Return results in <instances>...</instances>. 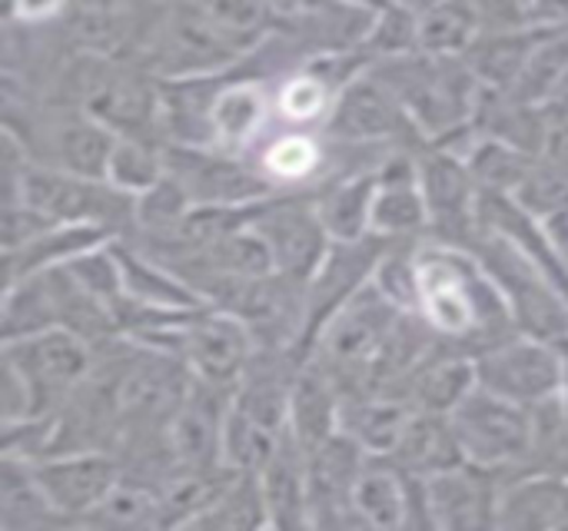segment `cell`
<instances>
[{"mask_svg": "<svg viewBox=\"0 0 568 531\" xmlns=\"http://www.w3.org/2000/svg\"><path fill=\"white\" fill-rule=\"evenodd\" d=\"M256 349L260 346L243 319L213 306L196 309L180 339V359L190 366L193 379L223 389H236Z\"/></svg>", "mask_w": 568, "mask_h": 531, "instance_id": "obj_13", "label": "cell"}, {"mask_svg": "<svg viewBox=\"0 0 568 531\" xmlns=\"http://www.w3.org/2000/svg\"><path fill=\"white\" fill-rule=\"evenodd\" d=\"M552 30H539L532 23H513V27H483V33L473 40L466 50L469 70L479 76L483 86L489 90H513L516 80L523 76L532 50L539 40Z\"/></svg>", "mask_w": 568, "mask_h": 531, "instance_id": "obj_26", "label": "cell"}, {"mask_svg": "<svg viewBox=\"0 0 568 531\" xmlns=\"http://www.w3.org/2000/svg\"><path fill=\"white\" fill-rule=\"evenodd\" d=\"M469 253L479 259L493 286L499 289L519 333L546 339V343H566L568 296L519 246L479 226L476 239L469 243Z\"/></svg>", "mask_w": 568, "mask_h": 531, "instance_id": "obj_4", "label": "cell"}, {"mask_svg": "<svg viewBox=\"0 0 568 531\" xmlns=\"http://www.w3.org/2000/svg\"><path fill=\"white\" fill-rule=\"evenodd\" d=\"M320 130L333 143L379 153L416 150L426 143L413 126L409 113L403 110V103L396 100V93L373 70H363L336 93L333 110Z\"/></svg>", "mask_w": 568, "mask_h": 531, "instance_id": "obj_7", "label": "cell"}, {"mask_svg": "<svg viewBox=\"0 0 568 531\" xmlns=\"http://www.w3.org/2000/svg\"><path fill=\"white\" fill-rule=\"evenodd\" d=\"M409 476L386 456H369L349 499L353 529H406Z\"/></svg>", "mask_w": 568, "mask_h": 531, "instance_id": "obj_27", "label": "cell"}, {"mask_svg": "<svg viewBox=\"0 0 568 531\" xmlns=\"http://www.w3.org/2000/svg\"><path fill=\"white\" fill-rule=\"evenodd\" d=\"M389 3H403V7H409V10H416V13H423V10H429V7H436L439 0H389Z\"/></svg>", "mask_w": 568, "mask_h": 531, "instance_id": "obj_50", "label": "cell"}, {"mask_svg": "<svg viewBox=\"0 0 568 531\" xmlns=\"http://www.w3.org/2000/svg\"><path fill=\"white\" fill-rule=\"evenodd\" d=\"M403 309H396L373 283L349 299L316 336L310 359H316L333 379L336 386L346 392H366L373 382V372L386 353V346L393 343L399 323H403Z\"/></svg>", "mask_w": 568, "mask_h": 531, "instance_id": "obj_3", "label": "cell"}, {"mask_svg": "<svg viewBox=\"0 0 568 531\" xmlns=\"http://www.w3.org/2000/svg\"><path fill=\"white\" fill-rule=\"evenodd\" d=\"M273 126H276L273 83L240 67L230 70L213 96V146L223 153L250 156Z\"/></svg>", "mask_w": 568, "mask_h": 531, "instance_id": "obj_15", "label": "cell"}, {"mask_svg": "<svg viewBox=\"0 0 568 531\" xmlns=\"http://www.w3.org/2000/svg\"><path fill=\"white\" fill-rule=\"evenodd\" d=\"M80 529H160V492L123 476Z\"/></svg>", "mask_w": 568, "mask_h": 531, "instance_id": "obj_37", "label": "cell"}, {"mask_svg": "<svg viewBox=\"0 0 568 531\" xmlns=\"http://www.w3.org/2000/svg\"><path fill=\"white\" fill-rule=\"evenodd\" d=\"M516 200L526 210H532L539 219L552 216L559 210H568V166L549 160V156H536L529 176L516 190Z\"/></svg>", "mask_w": 568, "mask_h": 531, "instance_id": "obj_46", "label": "cell"}, {"mask_svg": "<svg viewBox=\"0 0 568 531\" xmlns=\"http://www.w3.org/2000/svg\"><path fill=\"white\" fill-rule=\"evenodd\" d=\"M526 3H529V0H523V7H526Z\"/></svg>", "mask_w": 568, "mask_h": 531, "instance_id": "obj_52", "label": "cell"}, {"mask_svg": "<svg viewBox=\"0 0 568 531\" xmlns=\"http://www.w3.org/2000/svg\"><path fill=\"white\" fill-rule=\"evenodd\" d=\"M473 389H476V366H473V356L439 346V349L409 376V382H406V389H403V399H406L413 409L449 416Z\"/></svg>", "mask_w": 568, "mask_h": 531, "instance_id": "obj_31", "label": "cell"}, {"mask_svg": "<svg viewBox=\"0 0 568 531\" xmlns=\"http://www.w3.org/2000/svg\"><path fill=\"white\" fill-rule=\"evenodd\" d=\"M568 76V33H546L539 40V47L532 50L523 76L516 80V86L509 93H516L519 100L542 106Z\"/></svg>", "mask_w": 568, "mask_h": 531, "instance_id": "obj_42", "label": "cell"}, {"mask_svg": "<svg viewBox=\"0 0 568 531\" xmlns=\"http://www.w3.org/2000/svg\"><path fill=\"white\" fill-rule=\"evenodd\" d=\"M283 432L266 429L263 422H256L253 416H246L236 402L230 406L226 426H223V466L233 472H250L256 476L266 459L273 456L276 442Z\"/></svg>", "mask_w": 568, "mask_h": 531, "instance_id": "obj_41", "label": "cell"}, {"mask_svg": "<svg viewBox=\"0 0 568 531\" xmlns=\"http://www.w3.org/2000/svg\"><path fill=\"white\" fill-rule=\"evenodd\" d=\"M526 23L552 33H568V0H529Z\"/></svg>", "mask_w": 568, "mask_h": 531, "instance_id": "obj_49", "label": "cell"}, {"mask_svg": "<svg viewBox=\"0 0 568 531\" xmlns=\"http://www.w3.org/2000/svg\"><path fill=\"white\" fill-rule=\"evenodd\" d=\"M233 406V389L193 379L186 399L170 419V449L183 469L223 466V426Z\"/></svg>", "mask_w": 568, "mask_h": 531, "instance_id": "obj_18", "label": "cell"}, {"mask_svg": "<svg viewBox=\"0 0 568 531\" xmlns=\"http://www.w3.org/2000/svg\"><path fill=\"white\" fill-rule=\"evenodd\" d=\"M459 156L466 160L483 193H509V196H516V190L523 186V180L529 176L536 163V153L493 140V136H479L476 130Z\"/></svg>", "mask_w": 568, "mask_h": 531, "instance_id": "obj_36", "label": "cell"}, {"mask_svg": "<svg viewBox=\"0 0 568 531\" xmlns=\"http://www.w3.org/2000/svg\"><path fill=\"white\" fill-rule=\"evenodd\" d=\"M163 176H166V143L140 140V136H116L113 156L106 163V180L116 190L140 196Z\"/></svg>", "mask_w": 568, "mask_h": 531, "instance_id": "obj_40", "label": "cell"}, {"mask_svg": "<svg viewBox=\"0 0 568 531\" xmlns=\"http://www.w3.org/2000/svg\"><path fill=\"white\" fill-rule=\"evenodd\" d=\"M413 406L393 392H346L339 432H346L369 456H389L409 422Z\"/></svg>", "mask_w": 568, "mask_h": 531, "instance_id": "obj_29", "label": "cell"}, {"mask_svg": "<svg viewBox=\"0 0 568 531\" xmlns=\"http://www.w3.org/2000/svg\"><path fill=\"white\" fill-rule=\"evenodd\" d=\"M389 243L396 239H386L379 233H366L359 239H333L323 263L306 283V349H303L306 356L316 336L323 333V326L373 283L376 266L389 249Z\"/></svg>", "mask_w": 568, "mask_h": 531, "instance_id": "obj_12", "label": "cell"}, {"mask_svg": "<svg viewBox=\"0 0 568 531\" xmlns=\"http://www.w3.org/2000/svg\"><path fill=\"white\" fill-rule=\"evenodd\" d=\"M33 472L53 502V509L80 529V522L110 496V489L123 479V466L110 449H70L53 452L33 462Z\"/></svg>", "mask_w": 568, "mask_h": 531, "instance_id": "obj_14", "label": "cell"}, {"mask_svg": "<svg viewBox=\"0 0 568 531\" xmlns=\"http://www.w3.org/2000/svg\"><path fill=\"white\" fill-rule=\"evenodd\" d=\"M369 70L396 93L426 143L446 140L473 126L483 83L463 57H436L413 50L403 57L373 60Z\"/></svg>", "mask_w": 568, "mask_h": 531, "instance_id": "obj_2", "label": "cell"}, {"mask_svg": "<svg viewBox=\"0 0 568 531\" xmlns=\"http://www.w3.org/2000/svg\"><path fill=\"white\" fill-rule=\"evenodd\" d=\"M166 173L186 186L193 203L250 206L280 193L250 156L223 153L216 146L166 143Z\"/></svg>", "mask_w": 568, "mask_h": 531, "instance_id": "obj_11", "label": "cell"}, {"mask_svg": "<svg viewBox=\"0 0 568 531\" xmlns=\"http://www.w3.org/2000/svg\"><path fill=\"white\" fill-rule=\"evenodd\" d=\"M349 3H356V7H366V10H383L389 0H349Z\"/></svg>", "mask_w": 568, "mask_h": 531, "instance_id": "obj_51", "label": "cell"}, {"mask_svg": "<svg viewBox=\"0 0 568 531\" xmlns=\"http://www.w3.org/2000/svg\"><path fill=\"white\" fill-rule=\"evenodd\" d=\"M369 452L356 446L346 432L323 439L306 449L310 472V525L313 529H353L349 499L353 486L366 466Z\"/></svg>", "mask_w": 568, "mask_h": 531, "instance_id": "obj_16", "label": "cell"}, {"mask_svg": "<svg viewBox=\"0 0 568 531\" xmlns=\"http://www.w3.org/2000/svg\"><path fill=\"white\" fill-rule=\"evenodd\" d=\"M483 33L479 17L459 0H439L419 13V50L436 57H466L473 40Z\"/></svg>", "mask_w": 568, "mask_h": 531, "instance_id": "obj_38", "label": "cell"}, {"mask_svg": "<svg viewBox=\"0 0 568 531\" xmlns=\"http://www.w3.org/2000/svg\"><path fill=\"white\" fill-rule=\"evenodd\" d=\"M503 479L506 476L469 466V462L456 466V469H449L443 476L426 479L433 531L496 529Z\"/></svg>", "mask_w": 568, "mask_h": 531, "instance_id": "obj_17", "label": "cell"}, {"mask_svg": "<svg viewBox=\"0 0 568 531\" xmlns=\"http://www.w3.org/2000/svg\"><path fill=\"white\" fill-rule=\"evenodd\" d=\"M230 37H236L246 50L260 47L273 27H276V10L270 0H196Z\"/></svg>", "mask_w": 568, "mask_h": 531, "instance_id": "obj_44", "label": "cell"}, {"mask_svg": "<svg viewBox=\"0 0 568 531\" xmlns=\"http://www.w3.org/2000/svg\"><path fill=\"white\" fill-rule=\"evenodd\" d=\"M336 86L313 70L310 63L293 70L273 86V106H276V123L280 126H303V130H320L333 110Z\"/></svg>", "mask_w": 568, "mask_h": 531, "instance_id": "obj_34", "label": "cell"}, {"mask_svg": "<svg viewBox=\"0 0 568 531\" xmlns=\"http://www.w3.org/2000/svg\"><path fill=\"white\" fill-rule=\"evenodd\" d=\"M476 382L509 402H519L526 409H536L556 396H562L566 386V356L559 343H546L526 333H513L473 359Z\"/></svg>", "mask_w": 568, "mask_h": 531, "instance_id": "obj_8", "label": "cell"}, {"mask_svg": "<svg viewBox=\"0 0 568 531\" xmlns=\"http://www.w3.org/2000/svg\"><path fill=\"white\" fill-rule=\"evenodd\" d=\"M419 190L429 210V236L443 246L469 249L479 233V183L469 173L466 160L446 146L423 143L416 150Z\"/></svg>", "mask_w": 568, "mask_h": 531, "instance_id": "obj_9", "label": "cell"}, {"mask_svg": "<svg viewBox=\"0 0 568 531\" xmlns=\"http://www.w3.org/2000/svg\"><path fill=\"white\" fill-rule=\"evenodd\" d=\"M456 439L469 466L513 476L532 462V409L509 402L476 382V389L449 412Z\"/></svg>", "mask_w": 568, "mask_h": 531, "instance_id": "obj_5", "label": "cell"}, {"mask_svg": "<svg viewBox=\"0 0 568 531\" xmlns=\"http://www.w3.org/2000/svg\"><path fill=\"white\" fill-rule=\"evenodd\" d=\"M196 203L190 200L186 186L173 173H166L150 190H143L140 196H133V229L126 236H136V239L166 236V233H173L183 223V216Z\"/></svg>", "mask_w": 568, "mask_h": 531, "instance_id": "obj_39", "label": "cell"}, {"mask_svg": "<svg viewBox=\"0 0 568 531\" xmlns=\"http://www.w3.org/2000/svg\"><path fill=\"white\" fill-rule=\"evenodd\" d=\"M386 459L399 472L416 476V479H433V476H443L456 466H466L453 419L443 412H423V409L409 412V422H406L396 449Z\"/></svg>", "mask_w": 568, "mask_h": 531, "instance_id": "obj_23", "label": "cell"}, {"mask_svg": "<svg viewBox=\"0 0 568 531\" xmlns=\"http://www.w3.org/2000/svg\"><path fill=\"white\" fill-rule=\"evenodd\" d=\"M419 243L423 239L389 243L373 276V286L403 313H419Z\"/></svg>", "mask_w": 568, "mask_h": 531, "instance_id": "obj_43", "label": "cell"}, {"mask_svg": "<svg viewBox=\"0 0 568 531\" xmlns=\"http://www.w3.org/2000/svg\"><path fill=\"white\" fill-rule=\"evenodd\" d=\"M70 522L47 499L33 462L3 456L0 459V531H60Z\"/></svg>", "mask_w": 568, "mask_h": 531, "instance_id": "obj_28", "label": "cell"}, {"mask_svg": "<svg viewBox=\"0 0 568 531\" xmlns=\"http://www.w3.org/2000/svg\"><path fill=\"white\" fill-rule=\"evenodd\" d=\"M363 50L373 60L403 57V53L419 50V13L403 3H386L383 10H376L373 27L363 40Z\"/></svg>", "mask_w": 568, "mask_h": 531, "instance_id": "obj_45", "label": "cell"}, {"mask_svg": "<svg viewBox=\"0 0 568 531\" xmlns=\"http://www.w3.org/2000/svg\"><path fill=\"white\" fill-rule=\"evenodd\" d=\"M93 346L70 329H47L3 343V366H10L33 399V419H53L93 369Z\"/></svg>", "mask_w": 568, "mask_h": 531, "instance_id": "obj_6", "label": "cell"}, {"mask_svg": "<svg viewBox=\"0 0 568 531\" xmlns=\"http://www.w3.org/2000/svg\"><path fill=\"white\" fill-rule=\"evenodd\" d=\"M339 416H343V389L316 359L306 356L290 392L286 429L303 442V449H313L339 432Z\"/></svg>", "mask_w": 568, "mask_h": 531, "instance_id": "obj_25", "label": "cell"}, {"mask_svg": "<svg viewBox=\"0 0 568 531\" xmlns=\"http://www.w3.org/2000/svg\"><path fill=\"white\" fill-rule=\"evenodd\" d=\"M63 10L67 0H3V20L10 27H53Z\"/></svg>", "mask_w": 568, "mask_h": 531, "instance_id": "obj_47", "label": "cell"}, {"mask_svg": "<svg viewBox=\"0 0 568 531\" xmlns=\"http://www.w3.org/2000/svg\"><path fill=\"white\" fill-rule=\"evenodd\" d=\"M190 529L213 531H253L270 529L266 499L260 489V479L250 472H233L226 486L213 496V502L193 519Z\"/></svg>", "mask_w": 568, "mask_h": 531, "instance_id": "obj_35", "label": "cell"}, {"mask_svg": "<svg viewBox=\"0 0 568 531\" xmlns=\"http://www.w3.org/2000/svg\"><path fill=\"white\" fill-rule=\"evenodd\" d=\"M250 160L270 176V183L280 193H300L316 190L326 180L329 166V140L323 130H303V126H273L266 140L250 153Z\"/></svg>", "mask_w": 568, "mask_h": 531, "instance_id": "obj_20", "label": "cell"}, {"mask_svg": "<svg viewBox=\"0 0 568 531\" xmlns=\"http://www.w3.org/2000/svg\"><path fill=\"white\" fill-rule=\"evenodd\" d=\"M253 229L266 239L276 273H283L303 286L310 283V276L323 263L326 249L333 246V236L323 226L310 190L276 193V196L263 200V206L253 219Z\"/></svg>", "mask_w": 568, "mask_h": 531, "instance_id": "obj_10", "label": "cell"}, {"mask_svg": "<svg viewBox=\"0 0 568 531\" xmlns=\"http://www.w3.org/2000/svg\"><path fill=\"white\" fill-rule=\"evenodd\" d=\"M116 256H120V269H123V296L126 299H136V303H146V306H166V309L206 306L193 293L190 283H183L170 266L146 256L133 243L116 239Z\"/></svg>", "mask_w": 568, "mask_h": 531, "instance_id": "obj_33", "label": "cell"}, {"mask_svg": "<svg viewBox=\"0 0 568 531\" xmlns=\"http://www.w3.org/2000/svg\"><path fill=\"white\" fill-rule=\"evenodd\" d=\"M379 186V166L326 180L313 190L323 226L333 239H359L373 233V203Z\"/></svg>", "mask_w": 568, "mask_h": 531, "instance_id": "obj_30", "label": "cell"}, {"mask_svg": "<svg viewBox=\"0 0 568 531\" xmlns=\"http://www.w3.org/2000/svg\"><path fill=\"white\" fill-rule=\"evenodd\" d=\"M270 529H313L310 525V472H306V449L303 442L286 429L266 459V466L256 472Z\"/></svg>", "mask_w": 568, "mask_h": 531, "instance_id": "obj_22", "label": "cell"}, {"mask_svg": "<svg viewBox=\"0 0 568 531\" xmlns=\"http://www.w3.org/2000/svg\"><path fill=\"white\" fill-rule=\"evenodd\" d=\"M473 130L479 136H493V140L513 143V146L529 150L536 156L542 153V143H546L542 106H532V103L519 100L509 90L483 86L479 103H476V116H473Z\"/></svg>", "mask_w": 568, "mask_h": 531, "instance_id": "obj_32", "label": "cell"}, {"mask_svg": "<svg viewBox=\"0 0 568 531\" xmlns=\"http://www.w3.org/2000/svg\"><path fill=\"white\" fill-rule=\"evenodd\" d=\"M496 529L568 531V469H519L506 476Z\"/></svg>", "mask_w": 568, "mask_h": 531, "instance_id": "obj_19", "label": "cell"}, {"mask_svg": "<svg viewBox=\"0 0 568 531\" xmlns=\"http://www.w3.org/2000/svg\"><path fill=\"white\" fill-rule=\"evenodd\" d=\"M463 7H469L483 27H513V23H526V7L523 0H459Z\"/></svg>", "mask_w": 568, "mask_h": 531, "instance_id": "obj_48", "label": "cell"}, {"mask_svg": "<svg viewBox=\"0 0 568 531\" xmlns=\"http://www.w3.org/2000/svg\"><path fill=\"white\" fill-rule=\"evenodd\" d=\"M3 203H30L57 223L103 226L116 239L133 229L130 193L100 176H77L37 166L10 133H3Z\"/></svg>", "mask_w": 568, "mask_h": 531, "instance_id": "obj_1", "label": "cell"}, {"mask_svg": "<svg viewBox=\"0 0 568 531\" xmlns=\"http://www.w3.org/2000/svg\"><path fill=\"white\" fill-rule=\"evenodd\" d=\"M416 150H396L393 156L379 163L373 233L386 239H426L429 236V210L419 190Z\"/></svg>", "mask_w": 568, "mask_h": 531, "instance_id": "obj_21", "label": "cell"}, {"mask_svg": "<svg viewBox=\"0 0 568 531\" xmlns=\"http://www.w3.org/2000/svg\"><path fill=\"white\" fill-rule=\"evenodd\" d=\"M116 239L110 229L103 226H87V223H53L43 233H37L33 239L3 249V286L17 283L23 276L33 273H47L53 266H67L70 259L83 256L93 246H103Z\"/></svg>", "mask_w": 568, "mask_h": 531, "instance_id": "obj_24", "label": "cell"}]
</instances>
